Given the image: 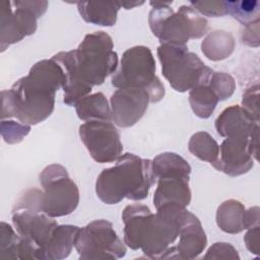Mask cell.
I'll use <instances>...</instances> for the list:
<instances>
[{"mask_svg": "<svg viewBox=\"0 0 260 260\" xmlns=\"http://www.w3.org/2000/svg\"><path fill=\"white\" fill-rule=\"evenodd\" d=\"M112 38L103 30L87 34L77 49L59 52L54 59L63 69V102L69 107L88 95L94 85H101L118 67V55Z\"/></svg>", "mask_w": 260, "mask_h": 260, "instance_id": "1", "label": "cell"}, {"mask_svg": "<svg viewBox=\"0 0 260 260\" xmlns=\"http://www.w3.org/2000/svg\"><path fill=\"white\" fill-rule=\"evenodd\" d=\"M64 82V71L54 59L35 63L27 75L1 91L2 120L16 118L29 126L45 121L53 113L56 91Z\"/></svg>", "mask_w": 260, "mask_h": 260, "instance_id": "2", "label": "cell"}, {"mask_svg": "<svg viewBox=\"0 0 260 260\" xmlns=\"http://www.w3.org/2000/svg\"><path fill=\"white\" fill-rule=\"evenodd\" d=\"M156 182L152 160L134 153L122 154L112 168L103 170L95 181V193L101 201L112 205L124 198L140 201L148 196Z\"/></svg>", "mask_w": 260, "mask_h": 260, "instance_id": "3", "label": "cell"}, {"mask_svg": "<svg viewBox=\"0 0 260 260\" xmlns=\"http://www.w3.org/2000/svg\"><path fill=\"white\" fill-rule=\"evenodd\" d=\"M172 1H150L149 27L160 44L187 45L190 39H200L208 30L207 20L190 5H182L178 11L171 8Z\"/></svg>", "mask_w": 260, "mask_h": 260, "instance_id": "4", "label": "cell"}, {"mask_svg": "<svg viewBox=\"0 0 260 260\" xmlns=\"http://www.w3.org/2000/svg\"><path fill=\"white\" fill-rule=\"evenodd\" d=\"M156 54L162 75L179 92H185L199 84H207L214 72L195 53L190 52L187 45L160 44Z\"/></svg>", "mask_w": 260, "mask_h": 260, "instance_id": "5", "label": "cell"}, {"mask_svg": "<svg viewBox=\"0 0 260 260\" xmlns=\"http://www.w3.org/2000/svg\"><path fill=\"white\" fill-rule=\"evenodd\" d=\"M155 70L151 50L146 46H134L123 53L120 66L113 73L111 83L117 88L145 89L150 96V103H157L164 99L166 90Z\"/></svg>", "mask_w": 260, "mask_h": 260, "instance_id": "6", "label": "cell"}, {"mask_svg": "<svg viewBox=\"0 0 260 260\" xmlns=\"http://www.w3.org/2000/svg\"><path fill=\"white\" fill-rule=\"evenodd\" d=\"M42 190L28 189L17 199L12 208V223L18 235L37 250L38 260H44V250L58 225L53 217L41 208Z\"/></svg>", "mask_w": 260, "mask_h": 260, "instance_id": "7", "label": "cell"}, {"mask_svg": "<svg viewBox=\"0 0 260 260\" xmlns=\"http://www.w3.org/2000/svg\"><path fill=\"white\" fill-rule=\"evenodd\" d=\"M43 188L41 208L50 217L72 213L79 203V189L69 177L65 167L59 164L47 166L39 176Z\"/></svg>", "mask_w": 260, "mask_h": 260, "instance_id": "8", "label": "cell"}, {"mask_svg": "<svg viewBox=\"0 0 260 260\" xmlns=\"http://www.w3.org/2000/svg\"><path fill=\"white\" fill-rule=\"evenodd\" d=\"M74 247L81 260L120 259L127 251L112 222L106 219H96L79 228Z\"/></svg>", "mask_w": 260, "mask_h": 260, "instance_id": "9", "label": "cell"}, {"mask_svg": "<svg viewBox=\"0 0 260 260\" xmlns=\"http://www.w3.org/2000/svg\"><path fill=\"white\" fill-rule=\"evenodd\" d=\"M186 208L166 204L156 208L147 226L141 250L151 259H161L166 250L179 237Z\"/></svg>", "mask_w": 260, "mask_h": 260, "instance_id": "10", "label": "cell"}, {"mask_svg": "<svg viewBox=\"0 0 260 260\" xmlns=\"http://www.w3.org/2000/svg\"><path fill=\"white\" fill-rule=\"evenodd\" d=\"M79 137L90 156L100 164L117 160L123 151L120 133L111 120H90L79 126Z\"/></svg>", "mask_w": 260, "mask_h": 260, "instance_id": "11", "label": "cell"}, {"mask_svg": "<svg viewBox=\"0 0 260 260\" xmlns=\"http://www.w3.org/2000/svg\"><path fill=\"white\" fill-rule=\"evenodd\" d=\"M149 103L150 96L145 89L118 88L110 99L112 120L121 128L131 127L143 117Z\"/></svg>", "mask_w": 260, "mask_h": 260, "instance_id": "12", "label": "cell"}, {"mask_svg": "<svg viewBox=\"0 0 260 260\" xmlns=\"http://www.w3.org/2000/svg\"><path fill=\"white\" fill-rule=\"evenodd\" d=\"M254 159L250 137L233 136L221 142L217 159L211 166L228 176L238 177L253 168Z\"/></svg>", "mask_w": 260, "mask_h": 260, "instance_id": "13", "label": "cell"}, {"mask_svg": "<svg viewBox=\"0 0 260 260\" xmlns=\"http://www.w3.org/2000/svg\"><path fill=\"white\" fill-rule=\"evenodd\" d=\"M189 174L169 173L156 178L157 187L153 194V204L158 208L174 204L186 208L191 202Z\"/></svg>", "mask_w": 260, "mask_h": 260, "instance_id": "14", "label": "cell"}, {"mask_svg": "<svg viewBox=\"0 0 260 260\" xmlns=\"http://www.w3.org/2000/svg\"><path fill=\"white\" fill-rule=\"evenodd\" d=\"M206 245L207 238L201 221L195 214L186 210L176 246L178 259H195L204 251Z\"/></svg>", "mask_w": 260, "mask_h": 260, "instance_id": "15", "label": "cell"}, {"mask_svg": "<svg viewBox=\"0 0 260 260\" xmlns=\"http://www.w3.org/2000/svg\"><path fill=\"white\" fill-rule=\"evenodd\" d=\"M153 213L147 205L134 203L127 205L122 212L124 222V243L132 250L141 248L147 226Z\"/></svg>", "mask_w": 260, "mask_h": 260, "instance_id": "16", "label": "cell"}, {"mask_svg": "<svg viewBox=\"0 0 260 260\" xmlns=\"http://www.w3.org/2000/svg\"><path fill=\"white\" fill-rule=\"evenodd\" d=\"M216 132L222 137L247 136L259 128L256 122L241 106L233 105L225 108L215 119Z\"/></svg>", "mask_w": 260, "mask_h": 260, "instance_id": "17", "label": "cell"}, {"mask_svg": "<svg viewBox=\"0 0 260 260\" xmlns=\"http://www.w3.org/2000/svg\"><path fill=\"white\" fill-rule=\"evenodd\" d=\"M78 12L84 21L102 26H113L121 8L117 1H79Z\"/></svg>", "mask_w": 260, "mask_h": 260, "instance_id": "18", "label": "cell"}, {"mask_svg": "<svg viewBox=\"0 0 260 260\" xmlns=\"http://www.w3.org/2000/svg\"><path fill=\"white\" fill-rule=\"evenodd\" d=\"M78 230L76 225L58 224L44 250V260H61L68 257Z\"/></svg>", "mask_w": 260, "mask_h": 260, "instance_id": "19", "label": "cell"}, {"mask_svg": "<svg viewBox=\"0 0 260 260\" xmlns=\"http://www.w3.org/2000/svg\"><path fill=\"white\" fill-rule=\"evenodd\" d=\"M245 206L236 199L223 201L216 210L215 220L217 226L228 234H239L245 228Z\"/></svg>", "mask_w": 260, "mask_h": 260, "instance_id": "20", "label": "cell"}, {"mask_svg": "<svg viewBox=\"0 0 260 260\" xmlns=\"http://www.w3.org/2000/svg\"><path fill=\"white\" fill-rule=\"evenodd\" d=\"M236 46L234 36L225 30L209 32L201 43V51L211 61L224 60L232 55Z\"/></svg>", "mask_w": 260, "mask_h": 260, "instance_id": "21", "label": "cell"}, {"mask_svg": "<svg viewBox=\"0 0 260 260\" xmlns=\"http://www.w3.org/2000/svg\"><path fill=\"white\" fill-rule=\"evenodd\" d=\"M75 107L77 117L82 121L111 120V106L103 92L88 94L79 100Z\"/></svg>", "mask_w": 260, "mask_h": 260, "instance_id": "22", "label": "cell"}, {"mask_svg": "<svg viewBox=\"0 0 260 260\" xmlns=\"http://www.w3.org/2000/svg\"><path fill=\"white\" fill-rule=\"evenodd\" d=\"M218 99L210 86L207 84H199L189 91V104L193 113L201 118L207 119L214 112Z\"/></svg>", "mask_w": 260, "mask_h": 260, "instance_id": "23", "label": "cell"}, {"mask_svg": "<svg viewBox=\"0 0 260 260\" xmlns=\"http://www.w3.org/2000/svg\"><path fill=\"white\" fill-rule=\"evenodd\" d=\"M189 151L200 160L213 164L218 156L219 145L206 131L194 133L188 142Z\"/></svg>", "mask_w": 260, "mask_h": 260, "instance_id": "24", "label": "cell"}, {"mask_svg": "<svg viewBox=\"0 0 260 260\" xmlns=\"http://www.w3.org/2000/svg\"><path fill=\"white\" fill-rule=\"evenodd\" d=\"M1 36L0 46L1 52H4L10 45L18 43L24 37L21 34L15 17L13 15V9L11 1H3L1 9Z\"/></svg>", "mask_w": 260, "mask_h": 260, "instance_id": "25", "label": "cell"}, {"mask_svg": "<svg viewBox=\"0 0 260 260\" xmlns=\"http://www.w3.org/2000/svg\"><path fill=\"white\" fill-rule=\"evenodd\" d=\"M152 172L157 177L169 173L191 174V167L188 161L175 152H162L152 159Z\"/></svg>", "mask_w": 260, "mask_h": 260, "instance_id": "26", "label": "cell"}, {"mask_svg": "<svg viewBox=\"0 0 260 260\" xmlns=\"http://www.w3.org/2000/svg\"><path fill=\"white\" fill-rule=\"evenodd\" d=\"M226 13L244 26L260 20V2L256 0L225 1Z\"/></svg>", "mask_w": 260, "mask_h": 260, "instance_id": "27", "label": "cell"}, {"mask_svg": "<svg viewBox=\"0 0 260 260\" xmlns=\"http://www.w3.org/2000/svg\"><path fill=\"white\" fill-rule=\"evenodd\" d=\"M21 237L13 228L1 221L0 223V255L2 258L18 259V248Z\"/></svg>", "mask_w": 260, "mask_h": 260, "instance_id": "28", "label": "cell"}, {"mask_svg": "<svg viewBox=\"0 0 260 260\" xmlns=\"http://www.w3.org/2000/svg\"><path fill=\"white\" fill-rule=\"evenodd\" d=\"M208 85L216 94L218 101L230 99L236 89V81L234 77L226 72H213Z\"/></svg>", "mask_w": 260, "mask_h": 260, "instance_id": "29", "label": "cell"}, {"mask_svg": "<svg viewBox=\"0 0 260 260\" xmlns=\"http://www.w3.org/2000/svg\"><path fill=\"white\" fill-rule=\"evenodd\" d=\"M30 126L21 122L13 120L1 121V135L3 140L8 144H15L22 141V139L29 133Z\"/></svg>", "mask_w": 260, "mask_h": 260, "instance_id": "30", "label": "cell"}, {"mask_svg": "<svg viewBox=\"0 0 260 260\" xmlns=\"http://www.w3.org/2000/svg\"><path fill=\"white\" fill-rule=\"evenodd\" d=\"M242 108L256 121L259 122V84H251L242 96Z\"/></svg>", "mask_w": 260, "mask_h": 260, "instance_id": "31", "label": "cell"}, {"mask_svg": "<svg viewBox=\"0 0 260 260\" xmlns=\"http://www.w3.org/2000/svg\"><path fill=\"white\" fill-rule=\"evenodd\" d=\"M189 5L198 13L209 17H219L228 14L225 1H190Z\"/></svg>", "mask_w": 260, "mask_h": 260, "instance_id": "32", "label": "cell"}, {"mask_svg": "<svg viewBox=\"0 0 260 260\" xmlns=\"http://www.w3.org/2000/svg\"><path fill=\"white\" fill-rule=\"evenodd\" d=\"M204 259H240L238 251L230 243H214L206 252Z\"/></svg>", "mask_w": 260, "mask_h": 260, "instance_id": "33", "label": "cell"}, {"mask_svg": "<svg viewBox=\"0 0 260 260\" xmlns=\"http://www.w3.org/2000/svg\"><path fill=\"white\" fill-rule=\"evenodd\" d=\"M241 41L249 47H259V21L245 25L241 31Z\"/></svg>", "mask_w": 260, "mask_h": 260, "instance_id": "34", "label": "cell"}, {"mask_svg": "<svg viewBox=\"0 0 260 260\" xmlns=\"http://www.w3.org/2000/svg\"><path fill=\"white\" fill-rule=\"evenodd\" d=\"M247 233L244 236V242L249 252L259 255L260 253V225L247 229Z\"/></svg>", "mask_w": 260, "mask_h": 260, "instance_id": "35", "label": "cell"}, {"mask_svg": "<svg viewBox=\"0 0 260 260\" xmlns=\"http://www.w3.org/2000/svg\"><path fill=\"white\" fill-rule=\"evenodd\" d=\"M260 209L258 206H253L245 210V228L250 229L255 225H259L260 221Z\"/></svg>", "mask_w": 260, "mask_h": 260, "instance_id": "36", "label": "cell"}, {"mask_svg": "<svg viewBox=\"0 0 260 260\" xmlns=\"http://www.w3.org/2000/svg\"><path fill=\"white\" fill-rule=\"evenodd\" d=\"M119 3H120V6L125 9H132L136 6L142 5L144 3V1H122Z\"/></svg>", "mask_w": 260, "mask_h": 260, "instance_id": "37", "label": "cell"}]
</instances>
